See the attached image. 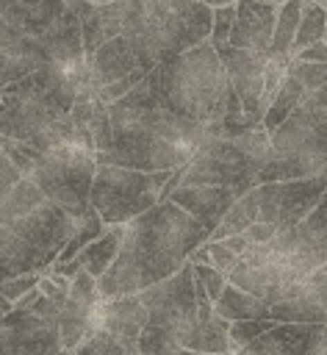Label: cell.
<instances>
[{
    "instance_id": "6da1fadb",
    "label": "cell",
    "mask_w": 327,
    "mask_h": 355,
    "mask_svg": "<svg viewBox=\"0 0 327 355\" xmlns=\"http://www.w3.org/2000/svg\"><path fill=\"white\" fill-rule=\"evenodd\" d=\"M147 83L158 103L188 130H194L202 144L213 139H236L260 128V122L247 116L236 100L211 42L158 64L147 72Z\"/></svg>"
},
{
    "instance_id": "7a4b0ae2",
    "label": "cell",
    "mask_w": 327,
    "mask_h": 355,
    "mask_svg": "<svg viewBox=\"0 0 327 355\" xmlns=\"http://www.w3.org/2000/svg\"><path fill=\"white\" fill-rule=\"evenodd\" d=\"M208 241V230L175 202H158L125 225L116 261L97 277L100 300L141 294L177 275L188 255Z\"/></svg>"
},
{
    "instance_id": "3957f363",
    "label": "cell",
    "mask_w": 327,
    "mask_h": 355,
    "mask_svg": "<svg viewBox=\"0 0 327 355\" xmlns=\"http://www.w3.org/2000/svg\"><path fill=\"white\" fill-rule=\"evenodd\" d=\"M111 147L94 161L105 166H125L139 172H172L183 166L202 139L175 119L152 94L147 75L125 97L108 105Z\"/></svg>"
},
{
    "instance_id": "277c9868",
    "label": "cell",
    "mask_w": 327,
    "mask_h": 355,
    "mask_svg": "<svg viewBox=\"0 0 327 355\" xmlns=\"http://www.w3.org/2000/svg\"><path fill=\"white\" fill-rule=\"evenodd\" d=\"M213 11L197 0H144V11L125 33L141 72L211 39Z\"/></svg>"
},
{
    "instance_id": "5b68a950",
    "label": "cell",
    "mask_w": 327,
    "mask_h": 355,
    "mask_svg": "<svg viewBox=\"0 0 327 355\" xmlns=\"http://www.w3.org/2000/svg\"><path fill=\"white\" fill-rule=\"evenodd\" d=\"M6 155L17 166V172L30 180L50 202L64 208L72 219H83L91 205H89V189L94 178V153L83 147H55L36 153L30 147L14 144L0 139Z\"/></svg>"
},
{
    "instance_id": "8992f818",
    "label": "cell",
    "mask_w": 327,
    "mask_h": 355,
    "mask_svg": "<svg viewBox=\"0 0 327 355\" xmlns=\"http://www.w3.org/2000/svg\"><path fill=\"white\" fill-rule=\"evenodd\" d=\"M327 175L305 178V180H277V183H258L255 189L244 191L222 225L208 236V241H222L227 236H241L252 222H266L277 233L297 227L324 197Z\"/></svg>"
},
{
    "instance_id": "52a82bcc",
    "label": "cell",
    "mask_w": 327,
    "mask_h": 355,
    "mask_svg": "<svg viewBox=\"0 0 327 355\" xmlns=\"http://www.w3.org/2000/svg\"><path fill=\"white\" fill-rule=\"evenodd\" d=\"M266 155L269 133L263 128H255L236 139L205 141L180 166V186H227L244 194L260 183Z\"/></svg>"
},
{
    "instance_id": "ba28073f",
    "label": "cell",
    "mask_w": 327,
    "mask_h": 355,
    "mask_svg": "<svg viewBox=\"0 0 327 355\" xmlns=\"http://www.w3.org/2000/svg\"><path fill=\"white\" fill-rule=\"evenodd\" d=\"M147 308L144 330L136 341L141 355H177L186 349L197 327V297L191 280V263L166 277L164 283L136 294Z\"/></svg>"
},
{
    "instance_id": "9c48e42d",
    "label": "cell",
    "mask_w": 327,
    "mask_h": 355,
    "mask_svg": "<svg viewBox=\"0 0 327 355\" xmlns=\"http://www.w3.org/2000/svg\"><path fill=\"white\" fill-rule=\"evenodd\" d=\"M78 225V219H72L64 208L50 202L25 178L0 202V227L17 236L30 250H36L39 255H44L50 263H55L58 252L67 247Z\"/></svg>"
},
{
    "instance_id": "30bf717a",
    "label": "cell",
    "mask_w": 327,
    "mask_h": 355,
    "mask_svg": "<svg viewBox=\"0 0 327 355\" xmlns=\"http://www.w3.org/2000/svg\"><path fill=\"white\" fill-rule=\"evenodd\" d=\"M327 175V125L299 105L272 136L260 183Z\"/></svg>"
},
{
    "instance_id": "8fae6325",
    "label": "cell",
    "mask_w": 327,
    "mask_h": 355,
    "mask_svg": "<svg viewBox=\"0 0 327 355\" xmlns=\"http://www.w3.org/2000/svg\"><path fill=\"white\" fill-rule=\"evenodd\" d=\"M172 172H139L97 164L89 189V205L97 211L105 227L127 225L161 202L164 186L172 178Z\"/></svg>"
},
{
    "instance_id": "7c38bea8",
    "label": "cell",
    "mask_w": 327,
    "mask_h": 355,
    "mask_svg": "<svg viewBox=\"0 0 327 355\" xmlns=\"http://www.w3.org/2000/svg\"><path fill=\"white\" fill-rule=\"evenodd\" d=\"M78 14L80 22V39H83V53L91 58L105 42L125 36L136 19L144 11V0H114V3H72L69 6Z\"/></svg>"
},
{
    "instance_id": "4fadbf2b",
    "label": "cell",
    "mask_w": 327,
    "mask_h": 355,
    "mask_svg": "<svg viewBox=\"0 0 327 355\" xmlns=\"http://www.w3.org/2000/svg\"><path fill=\"white\" fill-rule=\"evenodd\" d=\"M0 355H69L61 349L58 322L11 308L0 316Z\"/></svg>"
},
{
    "instance_id": "5bb4252c",
    "label": "cell",
    "mask_w": 327,
    "mask_h": 355,
    "mask_svg": "<svg viewBox=\"0 0 327 355\" xmlns=\"http://www.w3.org/2000/svg\"><path fill=\"white\" fill-rule=\"evenodd\" d=\"M230 89L236 94V100L241 103L244 114L252 116L255 122H263L258 114V103L263 94V80H266V67H269V53H255V50H238V47H219L216 50Z\"/></svg>"
},
{
    "instance_id": "9a60e30c",
    "label": "cell",
    "mask_w": 327,
    "mask_h": 355,
    "mask_svg": "<svg viewBox=\"0 0 327 355\" xmlns=\"http://www.w3.org/2000/svg\"><path fill=\"white\" fill-rule=\"evenodd\" d=\"M97 302V280L89 272H78L69 280V291L58 313V338L64 352H75L91 336V316Z\"/></svg>"
},
{
    "instance_id": "2e32d148",
    "label": "cell",
    "mask_w": 327,
    "mask_h": 355,
    "mask_svg": "<svg viewBox=\"0 0 327 355\" xmlns=\"http://www.w3.org/2000/svg\"><path fill=\"white\" fill-rule=\"evenodd\" d=\"M241 194L236 189H227V186H180L169 194V202L183 208L211 236L222 225V219L227 216V211L233 208V202Z\"/></svg>"
},
{
    "instance_id": "e0dca14e",
    "label": "cell",
    "mask_w": 327,
    "mask_h": 355,
    "mask_svg": "<svg viewBox=\"0 0 327 355\" xmlns=\"http://www.w3.org/2000/svg\"><path fill=\"white\" fill-rule=\"evenodd\" d=\"M274 19H277V6L263 3V0H238L227 44L238 47V50L269 53L272 33H274Z\"/></svg>"
},
{
    "instance_id": "ac0fdd59",
    "label": "cell",
    "mask_w": 327,
    "mask_h": 355,
    "mask_svg": "<svg viewBox=\"0 0 327 355\" xmlns=\"http://www.w3.org/2000/svg\"><path fill=\"white\" fill-rule=\"evenodd\" d=\"M269 316L274 322L327 324V263L321 269H316L291 300L272 305Z\"/></svg>"
},
{
    "instance_id": "d6986e66",
    "label": "cell",
    "mask_w": 327,
    "mask_h": 355,
    "mask_svg": "<svg viewBox=\"0 0 327 355\" xmlns=\"http://www.w3.org/2000/svg\"><path fill=\"white\" fill-rule=\"evenodd\" d=\"M147 322V308L141 305V300L133 297H116V300H100L91 316V333L94 330H105L111 336H119L125 341H139L141 330Z\"/></svg>"
},
{
    "instance_id": "ffe728a7",
    "label": "cell",
    "mask_w": 327,
    "mask_h": 355,
    "mask_svg": "<svg viewBox=\"0 0 327 355\" xmlns=\"http://www.w3.org/2000/svg\"><path fill=\"white\" fill-rule=\"evenodd\" d=\"M310 336H313V324L277 322L236 355H308Z\"/></svg>"
},
{
    "instance_id": "44dd1931",
    "label": "cell",
    "mask_w": 327,
    "mask_h": 355,
    "mask_svg": "<svg viewBox=\"0 0 327 355\" xmlns=\"http://www.w3.org/2000/svg\"><path fill=\"white\" fill-rule=\"evenodd\" d=\"M50 266L53 263L44 255H39L36 250H30L17 236L0 227V283L28 275V272H47Z\"/></svg>"
},
{
    "instance_id": "7402d4cb",
    "label": "cell",
    "mask_w": 327,
    "mask_h": 355,
    "mask_svg": "<svg viewBox=\"0 0 327 355\" xmlns=\"http://www.w3.org/2000/svg\"><path fill=\"white\" fill-rule=\"evenodd\" d=\"M216 316L227 319V322H258V319H272L269 316V305L241 288H236L233 283H227L219 294V300L213 302Z\"/></svg>"
},
{
    "instance_id": "603a6c76",
    "label": "cell",
    "mask_w": 327,
    "mask_h": 355,
    "mask_svg": "<svg viewBox=\"0 0 327 355\" xmlns=\"http://www.w3.org/2000/svg\"><path fill=\"white\" fill-rule=\"evenodd\" d=\"M122 239H125V225H111L103 230L100 239H94L89 247H83L78 252L80 263H83V272H89L94 280L103 277L108 272V266L116 261L119 255V247H122Z\"/></svg>"
},
{
    "instance_id": "cb8c5ba5",
    "label": "cell",
    "mask_w": 327,
    "mask_h": 355,
    "mask_svg": "<svg viewBox=\"0 0 327 355\" xmlns=\"http://www.w3.org/2000/svg\"><path fill=\"white\" fill-rule=\"evenodd\" d=\"M302 100H305V86L299 83V78H294L291 72H285V78H283V83H280L274 100L269 103V108H266V114H263L260 128L272 136V133L302 105Z\"/></svg>"
},
{
    "instance_id": "d4e9b609",
    "label": "cell",
    "mask_w": 327,
    "mask_h": 355,
    "mask_svg": "<svg viewBox=\"0 0 327 355\" xmlns=\"http://www.w3.org/2000/svg\"><path fill=\"white\" fill-rule=\"evenodd\" d=\"M302 3L305 0H285L283 6H277V19H274L272 44H269V58L291 61V44H294V36H297Z\"/></svg>"
},
{
    "instance_id": "484cf974",
    "label": "cell",
    "mask_w": 327,
    "mask_h": 355,
    "mask_svg": "<svg viewBox=\"0 0 327 355\" xmlns=\"http://www.w3.org/2000/svg\"><path fill=\"white\" fill-rule=\"evenodd\" d=\"M324 33H327V6L305 0L302 14H299V25H297V36H294V44H291V58L299 50H305L308 44L324 39Z\"/></svg>"
},
{
    "instance_id": "4316f807",
    "label": "cell",
    "mask_w": 327,
    "mask_h": 355,
    "mask_svg": "<svg viewBox=\"0 0 327 355\" xmlns=\"http://www.w3.org/2000/svg\"><path fill=\"white\" fill-rule=\"evenodd\" d=\"M69 355H141L133 341H125L119 336H111L105 330H94L75 352Z\"/></svg>"
},
{
    "instance_id": "83f0119b",
    "label": "cell",
    "mask_w": 327,
    "mask_h": 355,
    "mask_svg": "<svg viewBox=\"0 0 327 355\" xmlns=\"http://www.w3.org/2000/svg\"><path fill=\"white\" fill-rule=\"evenodd\" d=\"M103 230H105V225L100 222V216H97V211L91 208L83 219H80V225H78V230L72 233V239L67 241V247L58 252V258H55V263H67V261H72L83 247H89L94 239H100L103 236Z\"/></svg>"
},
{
    "instance_id": "f1b7e54d",
    "label": "cell",
    "mask_w": 327,
    "mask_h": 355,
    "mask_svg": "<svg viewBox=\"0 0 327 355\" xmlns=\"http://www.w3.org/2000/svg\"><path fill=\"white\" fill-rule=\"evenodd\" d=\"M274 319H258V322H230V355H236L238 349H244L249 341H255L258 336H263L269 327H274Z\"/></svg>"
},
{
    "instance_id": "f546056e",
    "label": "cell",
    "mask_w": 327,
    "mask_h": 355,
    "mask_svg": "<svg viewBox=\"0 0 327 355\" xmlns=\"http://www.w3.org/2000/svg\"><path fill=\"white\" fill-rule=\"evenodd\" d=\"M42 275H44V272H28V275H19V277H11V280H3V283H0V297L14 308V305L28 294V291H33V288L39 286Z\"/></svg>"
},
{
    "instance_id": "4dcf8cb0",
    "label": "cell",
    "mask_w": 327,
    "mask_h": 355,
    "mask_svg": "<svg viewBox=\"0 0 327 355\" xmlns=\"http://www.w3.org/2000/svg\"><path fill=\"white\" fill-rule=\"evenodd\" d=\"M233 19H236V6H224V8H213V19H211V47L219 50L227 44L230 31H233Z\"/></svg>"
},
{
    "instance_id": "1f68e13d",
    "label": "cell",
    "mask_w": 327,
    "mask_h": 355,
    "mask_svg": "<svg viewBox=\"0 0 327 355\" xmlns=\"http://www.w3.org/2000/svg\"><path fill=\"white\" fill-rule=\"evenodd\" d=\"M191 277H194V283H200V286L205 288V294H208L213 302L219 300L222 288L227 286V277H224L219 269H213V266H200V263H191Z\"/></svg>"
},
{
    "instance_id": "d6a6232c",
    "label": "cell",
    "mask_w": 327,
    "mask_h": 355,
    "mask_svg": "<svg viewBox=\"0 0 327 355\" xmlns=\"http://www.w3.org/2000/svg\"><path fill=\"white\" fill-rule=\"evenodd\" d=\"M205 250H208V258H211V266L213 269H219L224 277L238 266V255L233 252V250H227L222 241H205Z\"/></svg>"
},
{
    "instance_id": "836d02e7",
    "label": "cell",
    "mask_w": 327,
    "mask_h": 355,
    "mask_svg": "<svg viewBox=\"0 0 327 355\" xmlns=\"http://www.w3.org/2000/svg\"><path fill=\"white\" fill-rule=\"evenodd\" d=\"M19 180H22V175L17 172V166L11 164V158L6 155V150H3V144H0V202L6 200V194H8Z\"/></svg>"
},
{
    "instance_id": "e575fe53",
    "label": "cell",
    "mask_w": 327,
    "mask_h": 355,
    "mask_svg": "<svg viewBox=\"0 0 327 355\" xmlns=\"http://www.w3.org/2000/svg\"><path fill=\"white\" fill-rule=\"evenodd\" d=\"M294 61H302V64H327V42L319 39V42L308 44L305 50H299L294 55Z\"/></svg>"
},
{
    "instance_id": "d590c367",
    "label": "cell",
    "mask_w": 327,
    "mask_h": 355,
    "mask_svg": "<svg viewBox=\"0 0 327 355\" xmlns=\"http://www.w3.org/2000/svg\"><path fill=\"white\" fill-rule=\"evenodd\" d=\"M241 236H244L249 244H266V241H272V239L277 236V230H274L272 225H266V222H252Z\"/></svg>"
},
{
    "instance_id": "8d00e7d4",
    "label": "cell",
    "mask_w": 327,
    "mask_h": 355,
    "mask_svg": "<svg viewBox=\"0 0 327 355\" xmlns=\"http://www.w3.org/2000/svg\"><path fill=\"white\" fill-rule=\"evenodd\" d=\"M308 355H327V324H313Z\"/></svg>"
},
{
    "instance_id": "74e56055",
    "label": "cell",
    "mask_w": 327,
    "mask_h": 355,
    "mask_svg": "<svg viewBox=\"0 0 327 355\" xmlns=\"http://www.w3.org/2000/svg\"><path fill=\"white\" fill-rule=\"evenodd\" d=\"M222 244H224L227 250H233L238 258H241V255H244V250L249 247V241H247L244 236H227V239H222Z\"/></svg>"
},
{
    "instance_id": "f35d334b",
    "label": "cell",
    "mask_w": 327,
    "mask_h": 355,
    "mask_svg": "<svg viewBox=\"0 0 327 355\" xmlns=\"http://www.w3.org/2000/svg\"><path fill=\"white\" fill-rule=\"evenodd\" d=\"M197 3H202V6H208V8L213 11V8H224V6H236L238 0H197Z\"/></svg>"
},
{
    "instance_id": "ab89813d",
    "label": "cell",
    "mask_w": 327,
    "mask_h": 355,
    "mask_svg": "<svg viewBox=\"0 0 327 355\" xmlns=\"http://www.w3.org/2000/svg\"><path fill=\"white\" fill-rule=\"evenodd\" d=\"M67 6H72V3H91V6H100V3H114V0H64Z\"/></svg>"
},
{
    "instance_id": "60d3db41",
    "label": "cell",
    "mask_w": 327,
    "mask_h": 355,
    "mask_svg": "<svg viewBox=\"0 0 327 355\" xmlns=\"http://www.w3.org/2000/svg\"><path fill=\"white\" fill-rule=\"evenodd\" d=\"M8 311H11V305H8V302H6V300H3V297H0V316H6V313H8Z\"/></svg>"
},
{
    "instance_id": "b9f144b4",
    "label": "cell",
    "mask_w": 327,
    "mask_h": 355,
    "mask_svg": "<svg viewBox=\"0 0 327 355\" xmlns=\"http://www.w3.org/2000/svg\"><path fill=\"white\" fill-rule=\"evenodd\" d=\"M263 3H272V6H283L285 0H263Z\"/></svg>"
},
{
    "instance_id": "7bdbcfd3",
    "label": "cell",
    "mask_w": 327,
    "mask_h": 355,
    "mask_svg": "<svg viewBox=\"0 0 327 355\" xmlns=\"http://www.w3.org/2000/svg\"><path fill=\"white\" fill-rule=\"evenodd\" d=\"M177 355H197V352H191V349H180Z\"/></svg>"
},
{
    "instance_id": "ee69618b",
    "label": "cell",
    "mask_w": 327,
    "mask_h": 355,
    "mask_svg": "<svg viewBox=\"0 0 327 355\" xmlns=\"http://www.w3.org/2000/svg\"><path fill=\"white\" fill-rule=\"evenodd\" d=\"M313 3H319V6H327V0H313Z\"/></svg>"
},
{
    "instance_id": "f6af8a7d",
    "label": "cell",
    "mask_w": 327,
    "mask_h": 355,
    "mask_svg": "<svg viewBox=\"0 0 327 355\" xmlns=\"http://www.w3.org/2000/svg\"><path fill=\"white\" fill-rule=\"evenodd\" d=\"M324 42H327V33H324Z\"/></svg>"
}]
</instances>
